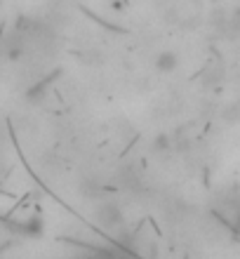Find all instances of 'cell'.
<instances>
[{"mask_svg":"<svg viewBox=\"0 0 240 259\" xmlns=\"http://www.w3.org/2000/svg\"><path fill=\"white\" fill-rule=\"evenodd\" d=\"M94 222L99 226H102L106 233H116L118 229H123V212H120V207L113 203H102L99 207L94 210Z\"/></svg>","mask_w":240,"mask_h":259,"instance_id":"cell-1","label":"cell"},{"mask_svg":"<svg viewBox=\"0 0 240 259\" xmlns=\"http://www.w3.org/2000/svg\"><path fill=\"white\" fill-rule=\"evenodd\" d=\"M200 80L205 88H217L221 80H224V62L221 57L212 55L203 66V73H200Z\"/></svg>","mask_w":240,"mask_h":259,"instance_id":"cell-2","label":"cell"},{"mask_svg":"<svg viewBox=\"0 0 240 259\" xmlns=\"http://www.w3.org/2000/svg\"><path fill=\"white\" fill-rule=\"evenodd\" d=\"M153 66H156L158 73H174V71L179 68V55L174 52V50H163V52L156 55Z\"/></svg>","mask_w":240,"mask_h":259,"instance_id":"cell-3","label":"cell"},{"mask_svg":"<svg viewBox=\"0 0 240 259\" xmlns=\"http://www.w3.org/2000/svg\"><path fill=\"white\" fill-rule=\"evenodd\" d=\"M231 28L233 31H238L240 33V5L233 10V14H231Z\"/></svg>","mask_w":240,"mask_h":259,"instance_id":"cell-4","label":"cell"}]
</instances>
